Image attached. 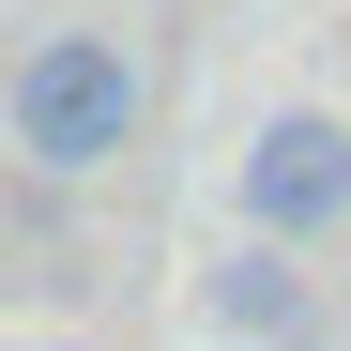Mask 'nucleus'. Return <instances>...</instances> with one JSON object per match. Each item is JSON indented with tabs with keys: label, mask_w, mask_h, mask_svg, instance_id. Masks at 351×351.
<instances>
[{
	"label": "nucleus",
	"mask_w": 351,
	"mask_h": 351,
	"mask_svg": "<svg viewBox=\"0 0 351 351\" xmlns=\"http://www.w3.org/2000/svg\"><path fill=\"white\" fill-rule=\"evenodd\" d=\"M245 214L275 229V245L336 229V214H351V123H321V107L260 123V138H245Z\"/></svg>",
	"instance_id": "obj_2"
},
{
	"label": "nucleus",
	"mask_w": 351,
	"mask_h": 351,
	"mask_svg": "<svg viewBox=\"0 0 351 351\" xmlns=\"http://www.w3.org/2000/svg\"><path fill=\"white\" fill-rule=\"evenodd\" d=\"M123 138H138V62L107 31H62L16 62V153L31 168H107Z\"/></svg>",
	"instance_id": "obj_1"
},
{
	"label": "nucleus",
	"mask_w": 351,
	"mask_h": 351,
	"mask_svg": "<svg viewBox=\"0 0 351 351\" xmlns=\"http://www.w3.org/2000/svg\"><path fill=\"white\" fill-rule=\"evenodd\" d=\"M229 321H275V336H290V321H306V275H275V260H245V275H229Z\"/></svg>",
	"instance_id": "obj_3"
}]
</instances>
